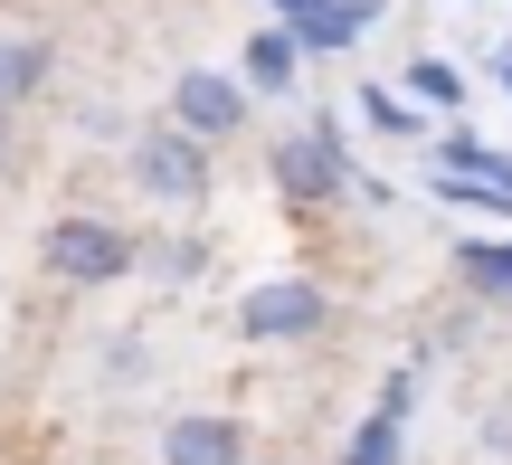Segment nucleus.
Listing matches in <instances>:
<instances>
[{"mask_svg":"<svg viewBox=\"0 0 512 465\" xmlns=\"http://www.w3.org/2000/svg\"><path fill=\"white\" fill-rule=\"evenodd\" d=\"M38 257H48L57 285H124L133 266H143V238H133L124 219H105V209H67V219H48Z\"/></svg>","mask_w":512,"mask_h":465,"instance_id":"nucleus-1","label":"nucleus"},{"mask_svg":"<svg viewBox=\"0 0 512 465\" xmlns=\"http://www.w3.org/2000/svg\"><path fill=\"white\" fill-rule=\"evenodd\" d=\"M133 190H152L162 209H200L219 190V143H200L190 124H143L133 133Z\"/></svg>","mask_w":512,"mask_h":465,"instance_id":"nucleus-2","label":"nucleus"},{"mask_svg":"<svg viewBox=\"0 0 512 465\" xmlns=\"http://www.w3.org/2000/svg\"><path fill=\"white\" fill-rule=\"evenodd\" d=\"M266 181H275V200H285V209H332V200L351 190L342 124H332V114H313L304 133H275V152H266Z\"/></svg>","mask_w":512,"mask_h":465,"instance_id":"nucleus-3","label":"nucleus"},{"mask_svg":"<svg viewBox=\"0 0 512 465\" xmlns=\"http://www.w3.org/2000/svg\"><path fill=\"white\" fill-rule=\"evenodd\" d=\"M323 323H332V295L313 276H266V285L238 295V333L247 342H313Z\"/></svg>","mask_w":512,"mask_h":465,"instance_id":"nucleus-4","label":"nucleus"},{"mask_svg":"<svg viewBox=\"0 0 512 465\" xmlns=\"http://www.w3.org/2000/svg\"><path fill=\"white\" fill-rule=\"evenodd\" d=\"M247 76H228V67H181L171 76V124H190L200 143H238L247 133Z\"/></svg>","mask_w":512,"mask_h":465,"instance_id":"nucleus-5","label":"nucleus"},{"mask_svg":"<svg viewBox=\"0 0 512 465\" xmlns=\"http://www.w3.org/2000/svg\"><path fill=\"white\" fill-rule=\"evenodd\" d=\"M408 409H418V371H389L380 399H370V418L351 428L342 465H399V447H408Z\"/></svg>","mask_w":512,"mask_h":465,"instance_id":"nucleus-6","label":"nucleus"},{"mask_svg":"<svg viewBox=\"0 0 512 465\" xmlns=\"http://www.w3.org/2000/svg\"><path fill=\"white\" fill-rule=\"evenodd\" d=\"M162 465H247V428L228 409H181L162 428Z\"/></svg>","mask_w":512,"mask_h":465,"instance_id":"nucleus-7","label":"nucleus"},{"mask_svg":"<svg viewBox=\"0 0 512 465\" xmlns=\"http://www.w3.org/2000/svg\"><path fill=\"white\" fill-rule=\"evenodd\" d=\"M304 57H313V48L294 38V19H275V29H256L247 48H238V76H247L256 95H285L294 76H304Z\"/></svg>","mask_w":512,"mask_h":465,"instance_id":"nucleus-8","label":"nucleus"},{"mask_svg":"<svg viewBox=\"0 0 512 465\" xmlns=\"http://www.w3.org/2000/svg\"><path fill=\"white\" fill-rule=\"evenodd\" d=\"M380 10H389V0H323V10H304V19H294V38H304L313 57H342L351 38H370V29H380Z\"/></svg>","mask_w":512,"mask_h":465,"instance_id":"nucleus-9","label":"nucleus"},{"mask_svg":"<svg viewBox=\"0 0 512 465\" xmlns=\"http://www.w3.org/2000/svg\"><path fill=\"white\" fill-rule=\"evenodd\" d=\"M437 171H456V181H494V190H512V152H494L475 124H446L437 133Z\"/></svg>","mask_w":512,"mask_h":465,"instance_id":"nucleus-10","label":"nucleus"},{"mask_svg":"<svg viewBox=\"0 0 512 465\" xmlns=\"http://www.w3.org/2000/svg\"><path fill=\"white\" fill-rule=\"evenodd\" d=\"M399 95H418L427 114H456V105H465V67L427 48V57H408V67H399Z\"/></svg>","mask_w":512,"mask_h":465,"instance_id":"nucleus-11","label":"nucleus"},{"mask_svg":"<svg viewBox=\"0 0 512 465\" xmlns=\"http://www.w3.org/2000/svg\"><path fill=\"white\" fill-rule=\"evenodd\" d=\"M456 276L475 285L484 304H512V238H465L456 247Z\"/></svg>","mask_w":512,"mask_h":465,"instance_id":"nucleus-12","label":"nucleus"},{"mask_svg":"<svg viewBox=\"0 0 512 465\" xmlns=\"http://www.w3.org/2000/svg\"><path fill=\"white\" fill-rule=\"evenodd\" d=\"M361 114H370L380 133H399V143H408V133H427V105H418V95H389V86H370Z\"/></svg>","mask_w":512,"mask_h":465,"instance_id":"nucleus-13","label":"nucleus"},{"mask_svg":"<svg viewBox=\"0 0 512 465\" xmlns=\"http://www.w3.org/2000/svg\"><path fill=\"white\" fill-rule=\"evenodd\" d=\"M38 86H48V48L19 38V48H10V105H19V95H38Z\"/></svg>","mask_w":512,"mask_h":465,"instance_id":"nucleus-14","label":"nucleus"},{"mask_svg":"<svg viewBox=\"0 0 512 465\" xmlns=\"http://www.w3.org/2000/svg\"><path fill=\"white\" fill-rule=\"evenodd\" d=\"M484 447H494V456L512 465V409H494V418H484Z\"/></svg>","mask_w":512,"mask_h":465,"instance_id":"nucleus-15","label":"nucleus"},{"mask_svg":"<svg viewBox=\"0 0 512 465\" xmlns=\"http://www.w3.org/2000/svg\"><path fill=\"white\" fill-rule=\"evenodd\" d=\"M0 114H10V38H0Z\"/></svg>","mask_w":512,"mask_h":465,"instance_id":"nucleus-16","label":"nucleus"},{"mask_svg":"<svg viewBox=\"0 0 512 465\" xmlns=\"http://www.w3.org/2000/svg\"><path fill=\"white\" fill-rule=\"evenodd\" d=\"M304 10H323V0H275V19H304Z\"/></svg>","mask_w":512,"mask_h":465,"instance_id":"nucleus-17","label":"nucleus"},{"mask_svg":"<svg viewBox=\"0 0 512 465\" xmlns=\"http://www.w3.org/2000/svg\"><path fill=\"white\" fill-rule=\"evenodd\" d=\"M494 76H503V95H512V48H503V67H494Z\"/></svg>","mask_w":512,"mask_h":465,"instance_id":"nucleus-18","label":"nucleus"}]
</instances>
